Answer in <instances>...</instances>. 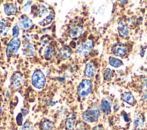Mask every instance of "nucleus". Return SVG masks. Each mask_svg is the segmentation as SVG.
Instances as JSON below:
<instances>
[{"label": "nucleus", "mask_w": 147, "mask_h": 130, "mask_svg": "<svg viewBox=\"0 0 147 130\" xmlns=\"http://www.w3.org/2000/svg\"><path fill=\"white\" fill-rule=\"evenodd\" d=\"M99 115V108L96 104H92L83 113L82 119L87 123H94L98 121Z\"/></svg>", "instance_id": "nucleus-1"}, {"label": "nucleus", "mask_w": 147, "mask_h": 130, "mask_svg": "<svg viewBox=\"0 0 147 130\" xmlns=\"http://www.w3.org/2000/svg\"><path fill=\"white\" fill-rule=\"evenodd\" d=\"M46 83V78L44 73L40 70H35L32 76V84L36 89L42 88Z\"/></svg>", "instance_id": "nucleus-2"}, {"label": "nucleus", "mask_w": 147, "mask_h": 130, "mask_svg": "<svg viewBox=\"0 0 147 130\" xmlns=\"http://www.w3.org/2000/svg\"><path fill=\"white\" fill-rule=\"evenodd\" d=\"M92 88V83L89 79L82 80L77 88V93L81 97L87 96L91 92Z\"/></svg>", "instance_id": "nucleus-3"}, {"label": "nucleus", "mask_w": 147, "mask_h": 130, "mask_svg": "<svg viewBox=\"0 0 147 130\" xmlns=\"http://www.w3.org/2000/svg\"><path fill=\"white\" fill-rule=\"evenodd\" d=\"M21 41L18 37H13L9 42L6 49V54L7 57H10L15 54L20 46Z\"/></svg>", "instance_id": "nucleus-4"}, {"label": "nucleus", "mask_w": 147, "mask_h": 130, "mask_svg": "<svg viewBox=\"0 0 147 130\" xmlns=\"http://www.w3.org/2000/svg\"><path fill=\"white\" fill-rule=\"evenodd\" d=\"M92 42L90 40H88L86 42L80 43L78 45L76 52L82 56H86L92 50Z\"/></svg>", "instance_id": "nucleus-5"}, {"label": "nucleus", "mask_w": 147, "mask_h": 130, "mask_svg": "<svg viewBox=\"0 0 147 130\" xmlns=\"http://www.w3.org/2000/svg\"><path fill=\"white\" fill-rule=\"evenodd\" d=\"M22 52L23 54L25 56H33L36 53V48L32 43L27 42L24 44L22 49Z\"/></svg>", "instance_id": "nucleus-6"}, {"label": "nucleus", "mask_w": 147, "mask_h": 130, "mask_svg": "<svg viewBox=\"0 0 147 130\" xmlns=\"http://www.w3.org/2000/svg\"><path fill=\"white\" fill-rule=\"evenodd\" d=\"M133 125L136 129H142L143 128L144 125V119L141 113H137L135 115L133 118Z\"/></svg>", "instance_id": "nucleus-7"}, {"label": "nucleus", "mask_w": 147, "mask_h": 130, "mask_svg": "<svg viewBox=\"0 0 147 130\" xmlns=\"http://www.w3.org/2000/svg\"><path fill=\"white\" fill-rule=\"evenodd\" d=\"M112 53L116 56L122 57L127 53L126 48L122 44L115 45L111 49Z\"/></svg>", "instance_id": "nucleus-8"}, {"label": "nucleus", "mask_w": 147, "mask_h": 130, "mask_svg": "<svg viewBox=\"0 0 147 130\" xmlns=\"http://www.w3.org/2000/svg\"><path fill=\"white\" fill-rule=\"evenodd\" d=\"M118 30L121 37L122 38H126L129 34V29L127 23L123 21L118 22Z\"/></svg>", "instance_id": "nucleus-9"}, {"label": "nucleus", "mask_w": 147, "mask_h": 130, "mask_svg": "<svg viewBox=\"0 0 147 130\" xmlns=\"http://www.w3.org/2000/svg\"><path fill=\"white\" fill-rule=\"evenodd\" d=\"M83 31V29L82 26L76 25L71 27L69 31V36L72 39H77L82 35Z\"/></svg>", "instance_id": "nucleus-10"}, {"label": "nucleus", "mask_w": 147, "mask_h": 130, "mask_svg": "<svg viewBox=\"0 0 147 130\" xmlns=\"http://www.w3.org/2000/svg\"><path fill=\"white\" fill-rule=\"evenodd\" d=\"M3 9L5 13L7 15H15L17 12V7L16 5L11 2H8L4 4Z\"/></svg>", "instance_id": "nucleus-11"}, {"label": "nucleus", "mask_w": 147, "mask_h": 130, "mask_svg": "<svg viewBox=\"0 0 147 130\" xmlns=\"http://www.w3.org/2000/svg\"><path fill=\"white\" fill-rule=\"evenodd\" d=\"M100 109L105 115H109L111 112V102L106 98H103L100 103Z\"/></svg>", "instance_id": "nucleus-12"}, {"label": "nucleus", "mask_w": 147, "mask_h": 130, "mask_svg": "<svg viewBox=\"0 0 147 130\" xmlns=\"http://www.w3.org/2000/svg\"><path fill=\"white\" fill-rule=\"evenodd\" d=\"M19 26L24 29H29L33 26L32 21L28 17H21L19 19Z\"/></svg>", "instance_id": "nucleus-13"}, {"label": "nucleus", "mask_w": 147, "mask_h": 130, "mask_svg": "<svg viewBox=\"0 0 147 130\" xmlns=\"http://www.w3.org/2000/svg\"><path fill=\"white\" fill-rule=\"evenodd\" d=\"M76 116L74 113H71L67 117L65 121V126L68 130H72L74 128L76 122Z\"/></svg>", "instance_id": "nucleus-14"}, {"label": "nucleus", "mask_w": 147, "mask_h": 130, "mask_svg": "<svg viewBox=\"0 0 147 130\" xmlns=\"http://www.w3.org/2000/svg\"><path fill=\"white\" fill-rule=\"evenodd\" d=\"M59 56L63 60L68 59L72 54V50L68 46H64L59 50Z\"/></svg>", "instance_id": "nucleus-15"}, {"label": "nucleus", "mask_w": 147, "mask_h": 130, "mask_svg": "<svg viewBox=\"0 0 147 130\" xmlns=\"http://www.w3.org/2000/svg\"><path fill=\"white\" fill-rule=\"evenodd\" d=\"M24 82V79L22 76L20 74H16L13 78L12 81L13 86L15 89H20Z\"/></svg>", "instance_id": "nucleus-16"}, {"label": "nucleus", "mask_w": 147, "mask_h": 130, "mask_svg": "<svg viewBox=\"0 0 147 130\" xmlns=\"http://www.w3.org/2000/svg\"><path fill=\"white\" fill-rule=\"evenodd\" d=\"M96 72V69L94 64L91 62H89L87 64L85 68V74L88 77H92L95 76Z\"/></svg>", "instance_id": "nucleus-17"}, {"label": "nucleus", "mask_w": 147, "mask_h": 130, "mask_svg": "<svg viewBox=\"0 0 147 130\" xmlns=\"http://www.w3.org/2000/svg\"><path fill=\"white\" fill-rule=\"evenodd\" d=\"M55 48L52 45H48L46 46L44 50V56L47 60H51L54 56Z\"/></svg>", "instance_id": "nucleus-18"}, {"label": "nucleus", "mask_w": 147, "mask_h": 130, "mask_svg": "<svg viewBox=\"0 0 147 130\" xmlns=\"http://www.w3.org/2000/svg\"><path fill=\"white\" fill-rule=\"evenodd\" d=\"M121 99L129 104H133L134 101L135 99L134 96L130 92H124L121 95Z\"/></svg>", "instance_id": "nucleus-19"}, {"label": "nucleus", "mask_w": 147, "mask_h": 130, "mask_svg": "<svg viewBox=\"0 0 147 130\" xmlns=\"http://www.w3.org/2000/svg\"><path fill=\"white\" fill-rule=\"evenodd\" d=\"M48 9L46 6L42 3H39L37 5L36 13L38 17H42L45 16L48 13Z\"/></svg>", "instance_id": "nucleus-20"}, {"label": "nucleus", "mask_w": 147, "mask_h": 130, "mask_svg": "<svg viewBox=\"0 0 147 130\" xmlns=\"http://www.w3.org/2000/svg\"><path fill=\"white\" fill-rule=\"evenodd\" d=\"M9 29V23L4 19L0 20V35H5Z\"/></svg>", "instance_id": "nucleus-21"}, {"label": "nucleus", "mask_w": 147, "mask_h": 130, "mask_svg": "<svg viewBox=\"0 0 147 130\" xmlns=\"http://www.w3.org/2000/svg\"><path fill=\"white\" fill-rule=\"evenodd\" d=\"M54 18H55V13L53 11H51L49 14H48V15H47L45 18H44L42 19V21L41 22H40L39 23H40V25H41L42 26L48 25L52 22Z\"/></svg>", "instance_id": "nucleus-22"}, {"label": "nucleus", "mask_w": 147, "mask_h": 130, "mask_svg": "<svg viewBox=\"0 0 147 130\" xmlns=\"http://www.w3.org/2000/svg\"><path fill=\"white\" fill-rule=\"evenodd\" d=\"M109 62L110 65L114 68H118L122 65V61L119 59L113 57H109Z\"/></svg>", "instance_id": "nucleus-23"}, {"label": "nucleus", "mask_w": 147, "mask_h": 130, "mask_svg": "<svg viewBox=\"0 0 147 130\" xmlns=\"http://www.w3.org/2000/svg\"><path fill=\"white\" fill-rule=\"evenodd\" d=\"M42 130H53V124L49 121H45L42 125Z\"/></svg>", "instance_id": "nucleus-24"}, {"label": "nucleus", "mask_w": 147, "mask_h": 130, "mask_svg": "<svg viewBox=\"0 0 147 130\" xmlns=\"http://www.w3.org/2000/svg\"><path fill=\"white\" fill-rule=\"evenodd\" d=\"M105 78L107 81H110L113 77V73L110 68H106L104 72Z\"/></svg>", "instance_id": "nucleus-25"}, {"label": "nucleus", "mask_w": 147, "mask_h": 130, "mask_svg": "<svg viewBox=\"0 0 147 130\" xmlns=\"http://www.w3.org/2000/svg\"><path fill=\"white\" fill-rule=\"evenodd\" d=\"M19 130H34V129L31 123H26L21 127Z\"/></svg>", "instance_id": "nucleus-26"}, {"label": "nucleus", "mask_w": 147, "mask_h": 130, "mask_svg": "<svg viewBox=\"0 0 147 130\" xmlns=\"http://www.w3.org/2000/svg\"><path fill=\"white\" fill-rule=\"evenodd\" d=\"M20 32V27L18 25H15L12 29V35L13 37H18Z\"/></svg>", "instance_id": "nucleus-27"}, {"label": "nucleus", "mask_w": 147, "mask_h": 130, "mask_svg": "<svg viewBox=\"0 0 147 130\" xmlns=\"http://www.w3.org/2000/svg\"><path fill=\"white\" fill-rule=\"evenodd\" d=\"M16 121L17 124L19 125H22V121H23V115L21 114V113H20L18 114V115L16 117Z\"/></svg>", "instance_id": "nucleus-28"}, {"label": "nucleus", "mask_w": 147, "mask_h": 130, "mask_svg": "<svg viewBox=\"0 0 147 130\" xmlns=\"http://www.w3.org/2000/svg\"><path fill=\"white\" fill-rule=\"evenodd\" d=\"M41 44H42V45L45 46H47V45L48 44V43L50 41V40H49V38H48V37H43L42 38H41Z\"/></svg>", "instance_id": "nucleus-29"}, {"label": "nucleus", "mask_w": 147, "mask_h": 130, "mask_svg": "<svg viewBox=\"0 0 147 130\" xmlns=\"http://www.w3.org/2000/svg\"><path fill=\"white\" fill-rule=\"evenodd\" d=\"M31 2H32L31 1H27V2L25 4V5L24 6V8H23V10H22L23 12H26L27 11L29 10L30 4H31Z\"/></svg>", "instance_id": "nucleus-30"}, {"label": "nucleus", "mask_w": 147, "mask_h": 130, "mask_svg": "<svg viewBox=\"0 0 147 130\" xmlns=\"http://www.w3.org/2000/svg\"><path fill=\"white\" fill-rule=\"evenodd\" d=\"M77 130H87L86 127L84 126V125L83 123H79L77 125Z\"/></svg>", "instance_id": "nucleus-31"}, {"label": "nucleus", "mask_w": 147, "mask_h": 130, "mask_svg": "<svg viewBox=\"0 0 147 130\" xmlns=\"http://www.w3.org/2000/svg\"><path fill=\"white\" fill-rule=\"evenodd\" d=\"M91 130H104V128L102 125H97L94 127Z\"/></svg>", "instance_id": "nucleus-32"}, {"label": "nucleus", "mask_w": 147, "mask_h": 130, "mask_svg": "<svg viewBox=\"0 0 147 130\" xmlns=\"http://www.w3.org/2000/svg\"><path fill=\"white\" fill-rule=\"evenodd\" d=\"M142 86L145 89H147V78H145L142 80Z\"/></svg>", "instance_id": "nucleus-33"}, {"label": "nucleus", "mask_w": 147, "mask_h": 130, "mask_svg": "<svg viewBox=\"0 0 147 130\" xmlns=\"http://www.w3.org/2000/svg\"><path fill=\"white\" fill-rule=\"evenodd\" d=\"M21 114L23 115V116H26L28 113V110L26 108H22L21 109Z\"/></svg>", "instance_id": "nucleus-34"}, {"label": "nucleus", "mask_w": 147, "mask_h": 130, "mask_svg": "<svg viewBox=\"0 0 147 130\" xmlns=\"http://www.w3.org/2000/svg\"><path fill=\"white\" fill-rule=\"evenodd\" d=\"M123 119L125 122H128L129 121V118L126 113H124L123 115Z\"/></svg>", "instance_id": "nucleus-35"}, {"label": "nucleus", "mask_w": 147, "mask_h": 130, "mask_svg": "<svg viewBox=\"0 0 147 130\" xmlns=\"http://www.w3.org/2000/svg\"><path fill=\"white\" fill-rule=\"evenodd\" d=\"M142 98L144 101H147V92H145L142 96Z\"/></svg>", "instance_id": "nucleus-36"}, {"label": "nucleus", "mask_w": 147, "mask_h": 130, "mask_svg": "<svg viewBox=\"0 0 147 130\" xmlns=\"http://www.w3.org/2000/svg\"><path fill=\"white\" fill-rule=\"evenodd\" d=\"M48 104L49 105H51V106H53V105H55V103L53 102V101H49L48 102Z\"/></svg>", "instance_id": "nucleus-37"}, {"label": "nucleus", "mask_w": 147, "mask_h": 130, "mask_svg": "<svg viewBox=\"0 0 147 130\" xmlns=\"http://www.w3.org/2000/svg\"><path fill=\"white\" fill-rule=\"evenodd\" d=\"M1 112H2V106H1V105L0 104V115H1Z\"/></svg>", "instance_id": "nucleus-38"}, {"label": "nucleus", "mask_w": 147, "mask_h": 130, "mask_svg": "<svg viewBox=\"0 0 147 130\" xmlns=\"http://www.w3.org/2000/svg\"><path fill=\"white\" fill-rule=\"evenodd\" d=\"M0 97H1V94H0Z\"/></svg>", "instance_id": "nucleus-39"}]
</instances>
